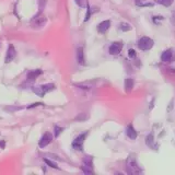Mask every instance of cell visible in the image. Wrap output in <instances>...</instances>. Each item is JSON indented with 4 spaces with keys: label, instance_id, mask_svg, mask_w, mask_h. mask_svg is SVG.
<instances>
[{
    "label": "cell",
    "instance_id": "18",
    "mask_svg": "<svg viewBox=\"0 0 175 175\" xmlns=\"http://www.w3.org/2000/svg\"><path fill=\"white\" fill-rule=\"evenodd\" d=\"M79 7L81 8H86L88 7V0H74Z\"/></svg>",
    "mask_w": 175,
    "mask_h": 175
},
{
    "label": "cell",
    "instance_id": "5",
    "mask_svg": "<svg viewBox=\"0 0 175 175\" xmlns=\"http://www.w3.org/2000/svg\"><path fill=\"white\" fill-rule=\"evenodd\" d=\"M15 56H17V51H15V46L10 44L9 47H8V51H7V55H6V58H5V62L6 64H9L11 62L12 60L15 59Z\"/></svg>",
    "mask_w": 175,
    "mask_h": 175
},
{
    "label": "cell",
    "instance_id": "24",
    "mask_svg": "<svg viewBox=\"0 0 175 175\" xmlns=\"http://www.w3.org/2000/svg\"><path fill=\"white\" fill-rule=\"evenodd\" d=\"M21 110V107H6V110Z\"/></svg>",
    "mask_w": 175,
    "mask_h": 175
},
{
    "label": "cell",
    "instance_id": "19",
    "mask_svg": "<svg viewBox=\"0 0 175 175\" xmlns=\"http://www.w3.org/2000/svg\"><path fill=\"white\" fill-rule=\"evenodd\" d=\"M62 130H64V128L62 127H59V126H55V128H54V135H55V137L57 138L58 136H59L60 134L62 132Z\"/></svg>",
    "mask_w": 175,
    "mask_h": 175
},
{
    "label": "cell",
    "instance_id": "1",
    "mask_svg": "<svg viewBox=\"0 0 175 175\" xmlns=\"http://www.w3.org/2000/svg\"><path fill=\"white\" fill-rule=\"evenodd\" d=\"M55 89V84L53 83H47V84H43V85H37V86H33V92L36 95L43 98L47 92H51Z\"/></svg>",
    "mask_w": 175,
    "mask_h": 175
},
{
    "label": "cell",
    "instance_id": "21",
    "mask_svg": "<svg viewBox=\"0 0 175 175\" xmlns=\"http://www.w3.org/2000/svg\"><path fill=\"white\" fill-rule=\"evenodd\" d=\"M76 119L77 120H83V119H88V116H85L83 113L81 114V117L80 116H78V117H76Z\"/></svg>",
    "mask_w": 175,
    "mask_h": 175
},
{
    "label": "cell",
    "instance_id": "9",
    "mask_svg": "<svg viewBox=\"0 0 175 175\" xmlns=\"http://www.w3.org/2000/svg\"><path fill=\"white\" fill-rule=\"evenodd\" d=\"M126 135L132 140H135L138 137V132L136 131V129L134 128L132 125H128L127 126V128H126Z\"/></svg>",
    "mask_w": 175,
    "mask_h": 175
},
{
    "label": "cell",
    "instance_id": "16",
    "mask_svg": "<svg viewBox=\"0 0 175 175\" xmlns=\"http://www.w3.org/2000/svg\"><path fill=\"white\" fill-rule=\"evenodd\" d=\"M173 1H174V0H156V3L164 6V7H170L173 3Z\"/></svg>",
    "mask_w": 175,
    "mask_h": 175
},
{
    "label": "cell",
    "instance_id": "6",
    "mask_svg": "<svg viewBox=\"0 0 175 175\" xmlns=\"http://www.w3.org/2000/svg\"><path fill=\"white\" fill-rule=\"evenodd\" d=\"M53 141V135L49 134V132H45V134L42 136V138L40 139L39 146L40 148H45L47 144H49Z\"/></svg>",
    "mask_w": 175,
    "mask_h": 175
},
{
    "label": "cell",
    "instance_id": "8",
    "mask_svg": "<svg viewBox=\"0 0 175 175\" xmlns=\"http://www.w3.org/2000/svg\"><path fill=\"white\" fill-rule=\"evenodd\" d=\"M110 27V20H105V21H102L101 23H98V33H105Z\"/></svg>",
    "mask_w": 175,
    "mask_h": 175
},
{
    "label": "cell",
    "instance_id": "12",
    "mask_svg": "<svg viewBox=\"0 0 175 175\" xmlns=\"http://www.w3.org/2000/svg\"><path fill=\"white\" fill-rule=\"evenodd\" d=\"M77 60L80 65H84V53H83V48L82 47H78L77 49Z\"/></svg>",
    "mask_w": 175,
    "mask_h": 175
},
{
    "label": "cell",
    "instance_id": "20",
    "mask_svg": "<svg viewBox=\"0 0 175 175\" xmlns=\"http://www.w3.org/2000/svg\"><path fill=\"white\" fill-rule=\"evenodd\" d=\"M128 56H129L130 58H135L137 56L136 51H135V49H132V48H130L129 51H128Z\"/></svg>",
    "mask_w": 175,
    "mask_h": 175
},
{
    "label": "cell",
    "instance_id": "11",
    "mask_svg": "<svg viewBox=\"0 0 175 175\" xmlns=\"http://www.w3.org/2000/svg\"><path fill=\"white\" fill-rule=\"evenodd\" d=\"M42 73H43V71H42L41 69L32 70V71H30L29 73H27V81H34V80Z\"/></svg>",
    "mask_w": 175,
    "mask_h": 175
},
{
    "label": "cell",
    "instance_id": "4",
    "mask_svg": "<svg viewBox=\"0 0 175 175\" xmlns=\"http://www.w3.org/2000/svg\"><path fill=\"white\" fill-rule=\"evenodd\" d=\"M86 135L88 132H84V134H81L76 138V139L72 141V148L77 151H82V147H83V142L84 139H85Z\"/></svg>",
    "mask_w": 175,
    "mask_h": 175
},
{
    "label": "cell",
    "instance_id": "25",
    "mask_svg": "<svg viewBox=\"0 0 175 175\" xmlns=\"http://www.w3.org/2000/svg\"><path fill=\"white\" fill-rule=\"evenodd\" d=\"M0 146H1V147L3 148V147H5V141H1V142H0Z\"/></svg>",
    "mask_w": 175,
    "mask_h": 175
},
{
    "label": "cell",
    "instance_id": "22",
    "mask_svg": "<svg viewBox=\"0 0 175 175\" xmlns=\"http://www.w3.org/2000/svg\"><path fill=\"white\" fill-rule=\"evenodd\" d=\"M40 105H43V103H34V104H31L30 106H27V108L36 107V106H40Z\"/></svg>",
    "mask_w": 175,
    "mask_h": 175
},
{
    "label": "cell",
    "instance_id": "23",
    "mask_svg": "<svg viewBox=\"0 0 175 175\" xmlns=\"http://www.w3.org/2000/svg\"><path fill=\"white\" fill-rule=\"evenodd\" d=\"M134 1L136 2L137 6H140V5H142V3H144V1H147V0H134Z\"/></svg>",
    "mask_w": 175,
    "mask_h": 175
},
{
    "label": "cell",
    "instance_id": "17",
    "mask_svg": "<svg viewBox=\"0 0 175 175\" xmlns=\"http://www.w3.org/2000/svg\"><path fill=\"white\" fill-rule=\"evenodd\" d=\"M44 162H45L48 166H51V168H53V169H56V170H58V169H59L55 162H53V161H51V160H48L47 158H44Z\"/></svg>",
    "mask_w": 175,
    "mask_h": 175
},
{
    "label": "cell",
    "instance_id": "7",
    "mask_svg": "<svg viewBox=\"0 0 175 175\" xmlns=\"http://www.w3.org/2000/svg\"><path fill=\"white\" fill-rule=\"evenodd\" d=\"M123 46H124L123 42H114V43L110 46L108 52H110V55H117V54H119L120 52H122Z\"/></svg>",
    "mask_w": 175,
    "mask_h": 175
},
{
    "label": "cell",
    "instance_id": "13",
    "mask_svg": "<svg viewBox=\"0 0 175 175\" xmlns=\"http://www.w3.org/2000/svg\"><path fill=\"white\" fill-rule=\"evenodd\" d=\"M134 80L131 79V78H127V79L125 80V91L126 92H130L132 90V88H134Z\"/></svg>",
    "mask_w": 175,
    "mask_h": 175
},
{
    "label": "cell",
    "instance_id": "10",
    "mask_svg": "<svg viewBox=\"0 0 175 175\" xmlns=\"http://www.w3.org/2000/svg\"><path fill=\"white\" fill-rule=\"evenodd\" d=\"M173 57V49H166L161 55V60L163 62H170Z\"/></svg>",
    "mask_w": 175,
    "mask_h": 175
},
{
    "label": "cell",
    "instance_id": "3",
    "mask_svg": "<svg viewBox=\"0 0 175 175\" xmlns=\"http://www.w3.org/2000/svg\"><path fill=\"white\" fill-rule=\"evenodd\" d=\"M127 172L129 174H137V173H140V169L138 166L136 162V159L134 158L132 156H130L127 160Z\"/></svg>",
    "mask_w": 175,
    "mask_h": 175
},
{
    "label": "cell",
    "instance_id": "15",
    "mask_svg": "<svg viewBox=\"0 0 175 175\" xmlns=\"http://www.w3.org/2000/svg\"><path fill=\"white\" fill-rule=\"evenodd\" d=\"M118 27H119V29L122 30L123 32H127V31H130V30H131V25L128 23H125V22L120 23Z\"/></svg>",
    "mask_w": 175,
    "mask_h": 175
},
{
    "label": "cell",
    "instance_id": "2",
    "mask_svg": "<svg viewBox=\"0 0 175 175\" xmlns=\"http://www.w3.org/2000/svg\"><path fill=\"white\" fill-rule=\"evenodd\" d=\"M137 45H138V48L141 49V51H149V49H151L153 47L154 41L150 37H148V36H142L141 39H139Z\"/></svg>",
    "mask_w": 175,
    "mask_h": 175
},
{
    "label": "cell",
    "instance_id": "14",
    "mask_svg": "<svg viewBox=\"0 0 175 175\" xmlns=\"http://www.w3.org/2000/svg\"><path fill=\"white\" fill-rule=\"evenodd\" d=\"M146 144H147V146H149L150 148H154V146H153V144H154L153 135L150 134L148 137H147V138H146Z\"/></svg>",
    "mask_w": 175,
    "mask_h": 175
}]
</instances>
